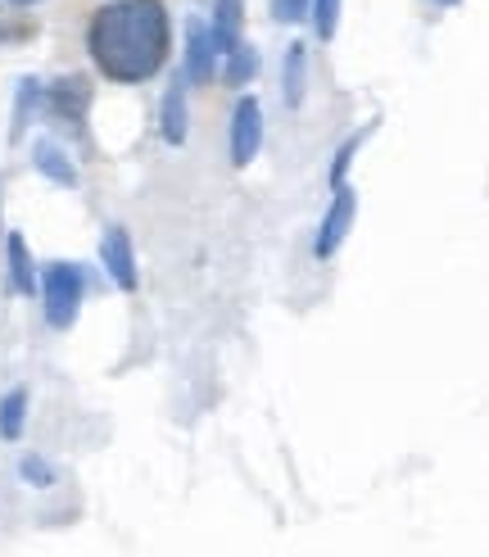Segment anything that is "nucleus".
I'll return each mask as SVG.
<instances>
[{
    "mask_svg": "<svg viewBox=\"0 0 489 557\" xmlns=\"http://www.w3.org/2000/svg\"><path fill=\"white\" fill-rule=\"evenodd\" d=\"M87 50L104 77L146 82L168 60V10L163 0H118L96 10L87 27Z\"/></svg>",
    "mask_w": 489,
    "mask_h": 557,
    "instance_id": "f257e3e1",
    "label": "nucleus"
},
{
    "mask_svg": "<svg viewBox=\"0 0 489 557\" xmlns=\"http://www.w3.org/2000/svg\"><path fill=\"white\" fill-rule=\"evenodd\" d=\"M82 295H87V276H82L77 263H50L46 268V318L54 331L73 326V318L82 309Z\"/></svg>",
    "mask_w": 489,
    "mask_h": 557,
    "instance_id": "f03ea898",
    "label": "nucleus"
},
{
    "mask_svg": "<svg viewBox=\"0 0 489 557\" xmlns=\"http://www.w3.org/2000/svg\"><path fill=\"white\" fill-rule=\"evenodd\" d=\"M259 146H263V109L250 96V100H240L231 114V163L236 169H244V163L259 154Z\"/></svg>",
    "mask_w": 489,
    "mask_h": 557,
    "instance_id": "7ed1b4c3",
    "label": "nucleus"
},
{
    "mask_svg": "<svg viewBox=\"0 0 489 557\" xmlns=\"http://www.w3.org/2000/svg\"><path fill=\"white\" fill-rule=\"evenodd\" d=\"M349 222H353V190L349 186H336V200H331V213L322 218V232H317V259H331L340 240L349 236Z\"/></svg>",
    "mask_w": 489,
    "mask_h": 557,
    "instance_id": "20e7f679",
    "label": "nucleus"
},
{
    "mask_svg": "<svg viewBox=\"0 0 489 557\" xmlns=\"http://www.w3.org/2000/svg\"><path fill=\"white\" fill-rule=\"evenodd\" d=\"M100 259H104L109 276H114L123 290H136V255H131L127 227H109V236H104V245H100Z\"/></svg>",
    "mask_w": 489,
    "mask_h": 557,
    "instance_id": "39448f33",
    "label": "nucleus"
},
{
    "mask_svg": "<svg viewBox=\"0 0 489 557\" xmlns=\"http://www.w3.org/2000/svg\"><path fill=\"white\" fill-rule=\"evenodd\" d=\"M186 73H190V82L213 77V37L200 18H190V27H186Z\"/></svg>",
    "mask_w": 489,
    "mask_h": 557,
    "instance_id": "423d86ee",
    "label": "nucleus"
},
{
    "mask_svg": "<svg viewBox=\"0 0 489 557\" xmlns=\"http://www.w3.org/2000/svg\"><path fill=\"white\" fill-rule=\"evenodd\" d=\"M87 100H91V87L82 77H64L50 87V109L68 123H82V114H87Z\"/></svg>",
    "mask_w": 489,
    "mask_h": 557,
    "instance_id": "0eeeda50",
    "label": "nucleus"
},
{
    "mask_svg": "<svg viewBox=\"0 0 489 557\" xmlns=\"http://www.w3.org/2000/svg\"><path fill=\"white\" fill-rule=\"evenodd\" d=\"M209 37H213V50H223V54H231L240 46V0H217Z\"/></svg>",
    "mask_w": 489,
    "mask_h": 557,
    "instance_id": "6e6552de",
    "label": "nucleus"
},
{
    "mask_svg": "<svg viewBox=\"0 0 489 557\" xmlns=\"http://www.w3.org/2000/svg\"><path fill=\"white\" fill-rule=\"evenodd\" d=\"M163 141L181 146L186 141V87L173 82V91L163 96Z\"/></svg>",
    "mask_w": 489,
    "mask_h": 557,
    "instance_id": "1a4fd4ad",
    "label": "nucleus"
},
{
    "mask_svg": "<svg viewBox=\"0 0 489 557\" xmlns=\"http://www.w3.org/2000/svg\"><path fill=\"white\" fill-rule=\"evenodd\" d=\"M286 100L290 104L304 100V46L299 41L286 50Z\"/></svg>",
    "mask_w": 489,
    "mask_h": 557,
    "instance_id": "9d476101",
    "label": "nucleus"
},
{
    "mask_svg": "<svg viewBox=\"0 0 489 557\" xmlns=\"http://www.w3.org/2000/svg\"><path fill=\"white\" fill-rule=\"evenodd\" d=\"M10 272H14V290L18 295H33V263H27L23 236H10Z\"/></svg>",
    "mask_w": 489,
    "mask_h": 557,
    "instance_id": "9b49d317",
    "label": "nucleus"
},
{
    "mask_svg": "<svg viewBox=\"0 0 489 557\" xmlns=\"http://www.w3.org/2000/svg\"><path fill=\"white\" fill-rule=\"evenodd\" d=\"M23 408H27V395H23V389H10L5 404H0V435H5V440H18V431H23Z\"/></svg>",
    "mask_w": 489,
    "mask_h": 557,
    "instance_id": "f8f14e48",
    "label": "nucleus"
},
{
    "mask_svg": "<svg viewBox=\"0 0 489 557\" xmlns=\"http://www.w3.org/2000/svg\"><path fill=\"white\" fill-rule=\"evenodd\" d=\"M254 73H259V50L254 46H236L231 64H227V82H231V87H244Z\"/></svg>",
    "mask_w": 489,
    "mask_h": 557,
    "instance_id": "ddd939ff",
    "label": "nucleus"
},
{
    "mask_svg": "<svg viewBox=\"0 0 489 557\" xmlns=\"http://www.w3.org/2000/svg\"><path fill=\"white\" fill-rule=\"evenodd\" d=\"M37 169H41L46 177H54L60 186H73V182H77V177H73V169L64 163V154L54 150V146H37Z\"/></svg>",
    "mask_w": 489,
    "mask_h": 557,
    "instance_id": "4468645a",
    "label": "nucleus"
},
{
    "mask_svg": "<svg viewBox=\"0 0 489 557\" xmlns=\"http://www.w3.org/2000/svg\"><path fill=\"white\" fill-rule=\"evenodd\" d=\"M336 23H340V0H313V27L322 41L336 37Z\"/></svg>",
    "mask_w": 489,
    "mask_h": 557,
    "instance_id": "2eb2a0df",
    "label": "nucleus"
},
{
    "mask_svg": "<svg viewBox=\"0 0 489 557\" xmlns=\"http://www.w3.org/2000/svg\"><path fill=\"white\" fill-rule=\"evenodd\" d=\"M367 132H372V127H367ZM367 132H359V136H349V141L340 146V154H336V169H331V182H336V186H344V173H349V159H353V154H359V146H363V136H367Z\"/></svg>",
    "mask_w": 489,
    "mask_h": 557,
    "instance_id": "dca6fc26",
    "label": "nucleus"
},
{
    "mask_svg": "<svg viewBox=\"0 0 489 557\" xmlns=\"http://www.w3.org/2000/svg\"><path fill=\"white\" fill-rule=\"evenodd\" d=\"M304 10H309V0H272V14H277L281 23L304 18Z\"/></svg>",
    "mask_w": 489,
    "mask_h": 557,
    "instance_id": "f3484780",
    "label": "nucleus"
},
{
    "mask_svg": "<svg viewBox=\"0 0 489 557\" xmlns=\"http://www.w3.org/2000/svg\"><path fill=\"white\" fill-rule=\"evenodd\" d=\"M18 5H33V0H18Z\"/></svg>",
    "mask_w": 489,
    "mask_h": 557,
    "instance_id": "a211bd4d",
    "label": "nucleus"
},
{
    "mask_svg": "<svg viewBox=\"0 0 489 557\" xmlns=\"http://www.w3.org/2000/svg\"><path fill=\"white\" fill-rule=\"evenodd\" d=\"M449 5H453V0H449Z\"/></svg>",
    "mask_w": 489,
    "mask_h": 557,
    "instance_id": "6ab92c4d",
    "label": "nucleus"
}]
</instances>
